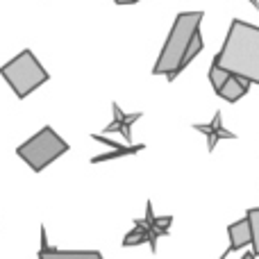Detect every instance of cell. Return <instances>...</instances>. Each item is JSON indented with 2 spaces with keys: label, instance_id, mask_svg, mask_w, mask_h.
Returning a JSON list of instances; mask_svg holds the SVG:
<instances>
[{
  "label": "cell",
  "instance_id": "6",
  "mask_svg": "<svg viewBox=\"0 0 259 259\" xmlns=\"http://www.w3.org/2000/svg\"><path fill=\"white\" fill-rule=\"evenodd\" d=\"M143 114L141 112H132V114H125L118 103H112V123L105 127V132H118L123 137L125 143H132V125L141 118Z\"/></svg>",
  "mask_w": 259,
  "mask_h": 259
},
{
  "label": "cell",
  "instance_id": "9",
  "mask_svg": "<svg viewBox=\"0 0 259 259\" xmlns=\"http://www.w3.org/2000/svg\"><path fill=\"white\" fill-rule=\"evenodd\" d=\"M228 237H230V252L241 250L243 246H250V225H248V219H241L237 223L228 225Z\"/></svg>",
  "mask_w": 259,
  "mask_h": 259
},
{
  "label": "cell",
  "instance_id": "13",
  "mask_svg": "<svg viewBox=\"0 0 259 259\" xmlns=\"http://www.w3.org/2000/svg\"><path fill=\"white\" fill-rule=\"evenodd\" d=\"M228 75H230V73L225 71V68H221L219 64L211 62V66H209V82H211V87H214V91H219L221 87H223V82L228 80Z\"/></svg>",
  "mask_w": 259,
  "mask_h": 259
},
{
  "label": "cell",
  "instance_id": "17",
  "mask_svg": "<svg viewBox=\"0 0 259 259\" xmlns=\"http://www.w3.org/2000/svg\"><path fill=\"white\" fill-rule=\"evenodd\" d=\"M134 3H139V0H134Z\"/></svg>",
  "mask_w": 259,
  "mask_h": 259
},
{
  "label": "cell",
  "instance_id": "14",
  "mask_svg": "<svg viewBox=\"0 0 259 259\" xmlns=\"http://www.w3.org/2000/svg\"><path fill=\"white\" fill-rule=\"evenodd\" d=\"M114 3H116V5H132L134 0H114Z\"/></svg>",
  "mask_w": 259,
  "mask_h": 259
},
{
  "label": "cell",
  "instance_id": "7",
  "mask_svg": "<svg viewBox=\"0 0 259 259\" xmlns=\"http://www.w3.org/2000/svg\"><path fill=\"white\" fill-rule=\"evenodd\" d=\"M39 259H105L98 250H57L48 246L46 228H41V250Z\"/></svg>",
  "mask_w": 259,
  "mask_h": 259
},
{
  "label": "cell",
  "instance_id": "3",
  "mask_svg": "<svg viewBox=\"0 0 259 259\" xmlns=\"http://www.w3.org/2000/svg\"><path fill=\"white\" fill-rule=\"evenodd\" d=\"M0 75L5 77L12 91L18 98H27L32 91H36L41 84L50 80L48 71L41 66V62L34 57L32 50H21L14 59L0 66Z\"/></svg>",
  "mask_w": 259,
  "mask_h": 259
},
{
  "label": "cell",
  "instance_id": "4",
  "mask_svg": "<svg viewBox=\"0 0 259 259\" xmlns=\"http://www.w3.org/2000/svg\"><path fill=\"white\" fill-rule=\"evenodd\" d=\"M68 152V143L59 137L50 125L41 127L34 137H30L25 143L16 148V155L30 166L34 173H41L46 166H50L55 159Z\"/></svg>",
  "mask_w": 259,
  "mask_h": 259
},
{
  "label": "cell",
  "instance_id": "16",
  "mask_svg": "<svg viewBox=\"0 0 259 259\" xmlns=\"http://www.w3.org/2000/svg\"><path fill=\"white\" fill-rule=\"evenodd\" d=\"M250 3H252V7L255 9H259V0H250Z\"/></svg>",
  "mask_w": 259,
  "mask_h": 259
},
{
  "label": "cell",
  "instance_id": "5",
  "mask_svg": "<svg viewBox=\"0 0 259 259\" xmlns=\"http://www.w3.org/2000/svg\"><path fill=\"white\" fill-rule=\"evenodd\" d=\"M193 130L207 137V150H209V152L214 150L216 143H219L221 139H237V134L230 132V130L223 125V114H221V109L214 114V118H211L207 125H205V123H196Z\"/></svg>",
  "mask_w": 259,
  "mask_h": 259
},
{
  "label": "cell",
  "instance_id": "15",
  "mask_svg": "<svg viewBox=\"0 0 259 259\" xmlns=\"http://www.w3.org/2000/svg\"><path fill=\"white\" fill-rule=\"evenodd\" d=\"M241 259H257V255H255V252H246Z\"/></svg>",
  "mask_w": 259,
  "mask_h": 259
},
{
  "label": "cell",
  "instance_id": "2",
  "mask_svg": "<svg viewBox=\"0 0 259 259\" xmlns=\"http://www.w3.org/2000/svg\"><path fill=\"white\" fill-rule=\"evenodd\" d=\"M202 16H205L202 12H180L175 16L173 27H170L168 36H166L164 48H161L155 66H152V75H166V80H170V75L178 68L191 36L200 30Z\"/></svg>",
  "mask_w": 259,
  "mask_h": 259
},
{
  "label": "cell",
  "instance_id": "8",
  "mask_svg": "<svg viewBox=\"0 0 259 259\" xmlns=\"http://www.w3.org/2000/svg\"><path fill=\"white\" fill-rule=\"evenodd\" d=\"M248 89H250V82H248L246 77H239V75L230 73L228 80L223 82V87H221L216 94L223 100H228V103H237V100H241L243 96L248 94Z\"/></svg>",
  "mask_w": 259,
  "mask_h": 259
},
{
  "label": "cell",
  "instance_id": "11",
  "mask_svg": "<svg viewBox=\"0 0 259 259\" xmlns=\"http://www.w3.org/2000/svg\"><path fill=\"white\" fill-rule=\"evenodd\" d=\"M146 150V143H121V146L112 148L109 152H103L98 157H91V164H100V161H109V159H118V157H127V155H137V152Z\"/></svg>",
  "mask_w": 259,
  "mask_h": 259
},
{
  "label": "cell",
  "instance_id": "12",
  "mask_svg": "<svg viewBox=\"0 0 259 259\" xmlns=\"http://www.w3.org/2000/svg\"><path fill=\"white\" fill-rule=\"evenodd\" d=\"M246 219H248V225H250V246H252V252L259 255V207L248 209Z\"/></svg>",
  "mask_w": 259,
  "mask_h": 259
},
{
  "label": "cell",
  "instance_id": "10",
  "mask_svg": "<svg viewBox=\"0 0 259 259\" xmlns=\"http://www.w3.org/2000/svg\"><path fill=\"white\" fill-rule=\"evenodd\" d=\"M202 48H205V44H202V36H200V30L196 32V34L191 36V41H189V46H187V50H184V55H182V59H180V64H178V68L173 71V75H170V80L168 82H173L175 77L180 75V73L184 71V68L189 66V64L193 62V59L198 57V55L202 53Z\"/></svg>",
  "mask_w": 259,
  "mask_h": 259
},
{
  "label": "cell",
  "instance_id": "1",
  "mask_svg": "<svg viewBox=\"0 0 259 259\" xmlns=\"http://www.w3.org/2000/svg\"><path fill=\"white\" fill-rule=\"evenodd\" d=\"M214 64L232 75L246 77L250 84H259V27L234 18Z\"/></svg>",
  "mask_w": 259,
  "mask_h": 259
}]
</instances>
